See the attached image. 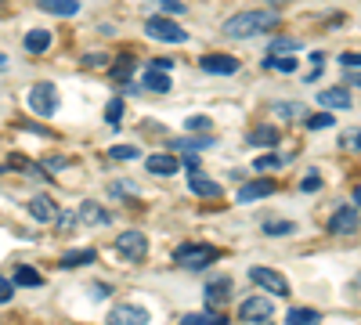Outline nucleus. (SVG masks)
<instances>
[{
  "mask_svg": "<svg viewBox=\"0 0 361 325\" xmlns=\"http://www.w3.org/2000/svg\"><path fill=\"white\" fill-rule=\"evenodd\" d=\"M209 127H214L209 116H188V120H185V130L188 134H209Z\"/></svg>",
  "mask_w": 361,
  "mask_h": 325,
  "instance_id": "nucleus-30",
  "label": "nucleus"
},
{
  "mask_svg": "<svg viewBox=\"0 0 361 325\" xmlns=\"http://www.w3.org/2000/svg\"><path fill=\"white\" fill-rule=\"evenodd\" d=\"M318 321H322V314L311 311V307H293L286 314V325H318Z\"/></svg>",
  "mask_w": 361,
  "mask_h": 325,
  "instance_id": "nucleus-25",
  "label": "nucleus"
},
{
  "mask_svg": "<svg viewBox=\"0 0 361 325\" xmlns=\"http://www.w3.org/2000/svg\"><path fill=\"white\" fill-rule=\"evenodd\" d=\"M264 69L289 76V73H296V58H289V54H267V58H264Z\"/></svg>",
  "mask_w": 361,
  "mask_h": 325,
  "instance_id": "nucleus-21",
  "label": "nucleus"
},
{
  "mask_svg": "<svg viewBox=\"0 0 361 325\" xmlns=\"http://www.w3.org/2000/svg\"><path fill=\"white\" fill-rule=\"evenodd\" d=\"M293 51H300V40H293V37H279L267 47V54H293Z\"/></svg>",
  "mask_w": 361,
  "mask_h": 325,
  "instance_id": "nucleus-29",
  "label": "nucleus"
},
{
  "mask_svg": "<svg viewBox=\"0 0 361 325\" xmlns=\"http://www.w3.org/2000/svg\"><path fill=\"white\" fill-rule=\"evenodd\" d=\"M90 260H94V250H80V253H66L58 264L62 268H80V264H90Z\"/></svg>",
  "mask_w": 361,
  "mask_h": 325,
  "instance_id": "nucleus-28",
  "label": "nucleus"
},
{
  "mask_svg": "<svg viewBox=\"0 0 361 325\" xmlns=\"http://www.w3.org/2000/svg\"><path fill=\"white\" fill-rule=\"evenodd\" d=\"M83 66H109V58H105V54H87Z\"/></svg>",
  "mask_w": 361,
  "mask_h": 325,
  "instance_id": "nucleus-41",
  "label": "nucleus"
},
{
  "mask_svg": "<svg viewBox=\"0 0 361 325\" xmlns=\"http://www.w3.org/2000/svg\"><path fill=\"white\" fill-rule=\"evenodd\" d=\"M51 47V33H47V29H29V33H25V51L29 54H44Z\"/></svg>",
  "mask_w": 361,
  "mask_h": 325,
  "instance_id": "nucleus-20",
  "label": "nucleus"
},
{
  "mask_svg": "<svg viewBox=\"0 0 361 325\" xmlns=\"http://www.w3.org/2000/svg\"><path fill=\"white\" fill-rule=\"evenodd\" d=\"M357 224H361V214L354 206H340V210L329 217V231L333 235H350V231H357Z\"/></svg>",
  "mask_w": 361,
  "mask_h": 325,
  "instance_id": "nucleus-10",
  "label": "nucleus"
},
{
  "mask_svg": "<svg viewBox=\"0 0 361 325\" xmlns=\"http://www.w3.org/2000/svg\"><path fill=\"white\" fill-rule=\"evenodd\" d=\"M279 127H271V123H260L257 130H250L246 134V145H253V149H275L279 145Z\"/></svg>",
  "mask_w": 361,
  "mask_h": 325,
  "instance_id": "nucleus-13",
  "label": "nucleus"
},
{
  "mask_svg": "<svg viewBox=\"0 0 361 325\" xmlns=\"http://www.w3.org/2000/svg\"><path fill=\"white\" fill-rule=\"evenodd\" d=\"M47 166H51V170H66L69 159H66V156H54V159H47Z\"/></svg>",
  "mask_w": 361,
  "mask_h": 325,
  "instance_id": "nucleus-44",
  "label": "nucleus"
},
{
  "mask_svg": "<svg viewBox=\"0 0 361 325\" xmlns=\"http://www.w3.org/2000/svg\"><path fill=\"white\" fill-rule=\"evenodd\" d=\"M282 163H286V156H275V152H271V156H260V159H257L253 166H257L260 173H267V170H279Z\"/></svg>",
  "mask_w": 361,
  "mask_h": 325,
  "instance_id": "nucleus-35",
  "label": "nucleus"
},
{
  "mask_svg": "<svg viewBox=\"0 0 361 325\" xmlns=\"http://www.w3.org/2000/svg\"><path fill=\"white\" fill-rule=\"evenodd\" d=\"M347 80H350V83H354V87H361V73H350V76H347Z\"/></svg>",
  "mask_w": 361,
  "mask_h": 325,
  "instance_id": "nucleus-48",
  "label": "nucleus"
},
{
  "mask_svg": "<svg viewBox=\"0 0 361 325\" xmlns=\"http://www.w3.org/2000/svg\"><path fill=\"white\" fill-rule=\"evenodd\" d=\"M279 22H282L279 11H238V15H231L224 22V37H231V40H253V37L271 33Z\"/></svg>",
  "mask_w": 361,
  "mask_h": 325,
  "instance_id": "nucleus-1",
  "label": "nucleus"
},
{
  "mask_svg": "<svg viewBox=\"0 0 361 325\" xmlns=\"http://www.w3.org/2000/svg\"><path fill=\"white\" fill-rule=\"evenodd\" d=\"M29 214H33V221H40V224H54L58 206H54L51 195H37V199H29Z\"/></svg>",
  "mask_w": 361,
  "mask_h": 325,
  "instance_id": "nucleus-14",
  "label": "nucleus"
},
{
  "mask_svg": "<svg viewBox=\"0 0 361 325\" xmlns=\"http://www.w3.org/2000/svg\"><path fill=\"white\" fill-rule=\"evenodd\" d=\"M145 33L152 37V40H163V44H185L188 40L185 25H177L173 18H148L145 22Z\"/></svg>",
  "mask_w": 361,
  "mask_h": 325,
  "instance_id": "nucleus-3",
  "label": "nucleus"
},
{
  "mask_svg": "<svg viewBox=\"0 0 361 325\" xmlns=\"http://www.w3.org/2000/svg\"><path fill=\"white\" fill-rule=\"evenodd\" d=\"M145 91L166 94V91H170V73H163V69H152V66H148V73H145Z\"/></svg>",
  "mask_w": 361,
  "mask_h": 325,
  "instance_id": "nucleus-19",
  "label": "nucleus"
},
{
  "mask_svg": "<svg viewBox=\"0 0 361 325\" xmlns=\"http://www.w3.org/2000/svg\"><path fill=\"white\" fill-rule=\"evenodd\" d=\"M188 188H192L199 199H221V185H217V181H209V177H202L199 170L188 173Z\"/></svg>",
  "mask_w": 361,
  "mask_h": 325,
  "instance_id": "nucleus-15",
  "label": "nucleus"
},
{
  "mask_svg": "<svg viewBox=\"0 0 361 325\" xmlns=\"http://www.w3.org/2000/svg\"><path fill=\"white\" fill-rule=\"evenodd\" d=\"M112 192H116V195H127V192H134V185H130V181H116Z\"/></svg>",
  "mask_w": 361,
  "mask_h": 325,
  "instance_id": "nucleus-45",
  "label": "nucleus"
},
{
  "mask_svg": "<svg viewBox=\"0 0 361 325\" xmlns=\"http://www.w3.org/2000/svg\"><path fill=\"white\" fill-rule=\"evenodd\" d=\"M80 221H83V224H94V228H98V224H109L112 217H109V210H105V206H98L94 199H87V202L80 206Z\"/></svg>",
  "mask_w": 361,
  "mask_h": 325,
  "instance_id": "nucleus-17",
  "label": "nucleus"
},
{
  "mask_svg": "<svg viewBox=\"0 0 361 325\" xmlns=\"http://www.w3.org/2000/svg\"><path fill=\"white\" fill-rule=\"evenodd\" d=\"M105 120H109V127H119V120H123V98H112V102H109Z\"/></svg>",
  "mask_w": 361,
  "mask_h": 325,
  "instance_id": "nucleus-32",
  "label": "nucleus"
},
{
  "mask_svg": "<svg viewBox=\"0 0 361 325\" xmlns=\"http://www.w3.org/2000/svg\"><path fill=\"white\" fill-rule=\"evenodd\" d=\"M275 314V300H264V297H246L238 304V318L243 321H267Z\"/></svg>",
  "mask_w": 361,
  "mask_h": 325,
  "instance_id": "nucleus-9",
  "label": "nucleus"
},
{
  "mask_svg": "<svg viewBox=\"0 0 361 325\" xmlns=\"http://www.w3.org/2000/svg\"><path fill=\"white\" fill-rule=\"evenodd\" d=\"M54 224H58V231H73V228L80 224V214H73V210H58Z\"/></svg>",
  "mask_w": 361,
  "mask_h": 325,
  "instance_id": "nucleus-34",
  "label": "nucleus"
},
{
  "mask_svg": "<svg viewBox=\"0 0 361 325\" xmlns=\"http://www.w3.org/2000/svg\"><path fill=\"white\" fill-rule=\"evenodd\" d=\"M343 145H347V149H357V152H361V130H354V134H343Z\"/></svg>",
  "mask_w": 361,
  "mask_h": 325,
  "instance_id": "nucleus-39",
  "label": "nucleus"
},
{
  "mask_svg": "<svg viewBox=\"0 0 361 325\" xmlns=\"http://www.w3.org/2000/svg\"><path fill=\"white\" fill-rule=\"evenodd\" d=\"M318 105L333 112V109H350L354 102H350V94L343 91V87H329V91H322V94H318Z\"/></svg>",
  "mask_w": 361,
  "mask_h": 325,
  "instance_id": "nucleus-16",
  "label": "nucleus"
},
{
  "mask_svg": "<svg viewBox=\"0 0 361 325\" xmlns=\"http://www.w3.org/2000/svg\"><path fill=\"white\" fill-rule=\"evenodd\" d=\"M145 166H148V173H156V177H173L180 170V163L173 156H148Z\"/></svg>",
  "mask_w": 361,
  "mask_h": 325,
  "instance_id": "nucleus-18",
  "label": "nucleus"
},
{
  "mask_svg": "<svg viewBox=\"0 0 361 325\" xmlns=\"http://www.w3.org/2000/svg\"><path fill=\"white\" fill-rule=\"evenodd\" d=\"M116 250H119V257L123 260H130V264H141L145 257H148V239L141 231H123L116 239Z\"/></svg>",
  "mask_w": 361,
  "mask_h": 325,
  "instance_id": "nucleus-5",
  "label": "nucleus"
},
{
  "mask_svg": "<svg viewBox=\"0 0 361 325\" xmlns=\"http://www.w3.org/2000/svg\"><path fill=\"white\" fill-rule=\"evenodd\" d=\"M340 66H350V69H354V66H361V54H350V51H347V54H340Z\"/></svg>",
  "mask_w": 361,
  "mask_h": 325,
  "instance_id": "nucleus-40",
  "label": "nucleus"
},
{
  "mask_svg": "<svg viewBox=\"0 0 361 325\" xmlns=\"http://www.w3.org/2000/svg\"><path fill=\"white\" fill-rule=\"evenodd\" d=\"M267 195H275V181H264V177H260V181L243 185V188L235 192L238 202H257V199H267Z\"/></svg>",
  "mask_w": 361,
  "mask_h": 325,
  "instance_id": "nucleus-12",
  "label": "nucleus"
},
{
  "mask_svg": "<svg viewBox=\"0 0 361 325\" xmlns=\"http://www.w3.org/2000/svg\"><path fill=\"white\" fill-rule=\"evenodd\" d=\"M0 69H8V54L4 51H0Z\"/></svg>",
  "mask_w": 361,
  "mask_h": 325,
  "instance_id": "nucleus-49",
  "label": "nucleus"
},
{
  "mask_svg": "<svg viewBox=\"0 0 361 325\" xmlns=\"http://www.w3.org/2000/svg\"><path fill=\"white\" fill-rule=\"evenodd\" d=\"M37 4L44 11H51V15H66V18L80 11V0H37Z\"/></svg>",
  "mask_w": 361,
  "mask_h": 325,
  "instance_id": "nucleus-23",
  "label": "nucleus"
},
{
  "mask_svg": "<svg viewBox=\"0 0 361 325\" xmlns=\"http://www.w3.org/2000/svg\"><path fill=\"white\" fill-rule=\"evenodd\" d=\"M44 278L33 271V268H25V264H18V268H15V286H29V289H37Z\"/></svg>",
  "mask_w": 361,
  "mask_h": 325,
  "instance_id": "nucleus-27",
  "label": "nucleus"
},
{
  "mask_svg": "<svg viewBox=\"0 0 361 325\" xmlns=\"http://www.w3.org/2000/svg\"><path fill=\"white\" fill-rule=\"evenodd\" d=\"M15 297V282L11 278H4V275H0V304H8Z\"/></svg>",
  "mask_w": 361,
  "mask_h": 325,
  "instance_id": "nucleus-38",
  "label": "nucleus"
},
{
  "mask_svg": "<svg viewBox=\"0 0 361 325\" xmlns=\"http://www.w3.org/2000/svg\"><path fill=\"white\" fill-rule=\"evenodd\" d=\"M267 4H275V8H279V4H289V0H267Z\"/></svg>",
  "mask_w": 361,
  "mask_h": 325,
  "instance_id": "nucleus-50",
  "label": "nucleus"
},
{
  "mask_svg": "<svg viewBox=\"0 0 361 325\" xmlns=\"http://www.w3.org/2000/svg\"><path fill=\"white\" fill-rule=\"evenodd\" d=\"M127 76H130V66H127V62H119V66L112 69V80H127Z\"/></svg>",
  "mask_w": 361,
  "mask_h": 325,
  "instance_id": "nucleus-42",
  "label": "nucleus"
},
{
  "mask_svg": "<svg viewBox=\"0 0 361 325\" xmlns=\"http://www.w3.org/2000/svg\"><path fill=\"white\" fill-rule=\"evenodd\" d=\"M264 231H267V235H293L296 224H293V221H267Z\"/></svg>",
  "mask_w": 361,
  "mask_h": 325,
  "instance_id": "nucleus-36",
  "label": "nucleus"
},
{
  "mask_svg": "<svg viewBox=\"0 0 361 325\" xmlns=\"http://www.w3.org/2000/svg\"><path fill=\"white\" fill-rule=\"evenodd\" d=\"M199 69L209 73V76H235L238 69H243V62L231 54H202L199 58Z\"/></svg>",
  "mask_w": 361,
  "mask_h": 325,
  "instance_id": "nucleus-8",
  "label": "nucleus"
},
{
  "mask_svg": "<svg viewBox=\"0 0 361 325\" xmlns=\"http://www.w3.org/2000/svg\"><path fill=\"white\" fill-rule=\"evenodd\" d=\"M228 293H231V278H217V282L206 286V300H209V304H224Z\"/></svg>",
  "mask_w": 361,
  "mask_h": 325,
  "instance_id": "nucleus-26",
  "label": "nucleus"
},
{
  "mask_svg": "<svg viewBox=\"0 0 361 325\" xmlns=\"http://www.w3.org/2000/svg\"><path fill=\"white\" fill-rule=\"evenodd\" d=\"M304 123H307V130H325V127H336V120H333V112H329V109H325V112H318V116H307Z\"/></svg>",
  "mask_w": 361,
  "mask_h": 325,
  "instance_id": "nucleus-31",
  "label": "nucleus"
},
{
  "mask_svg": "<svg viewBox=\"0 0 361 325\" xmlns=\"http://www.w3.org/2000/svg\"><path fill=\"white\" fill-rule=\"evenodd\" d=\"M250 278H253L260 289L275 293V297H289V282H286V275L275 271V268H264V264H257V268H250Z\"/></svg>",
  "mask_w": 361,
  "mask_h": 325,
  "instance_id": "nucleus-6",
  "label": "nucleus"
},
{
  "mask_svg": "<svg viewBox=\"0 0 361 325\" xmlns=\"http://www.w3.org/2000/svg\"><path fill=\"white\" fill-rule=\"evenodd\" d=\"M354 202H357V206H361V188H357V192H354Z\"/></svg>",
  "mask_w": 361,
  "mask_h": 325,
  "instance_id": "nucleus-51",
  "label": "nucleus"
},
{
  "mask_svg": "<svg viewBox=\"0 0 361 325\" xmlns=\"http://www.w3.org/2000/svg\"><path fill=\"white\" fill-rule=\"evenodd\" d=\"M109 156H112V159H119V163H127V159H137L141 152L134 149V145H112V149H109Z\"/></svg>",
  "mask_w": 361,
  "mask_h": 325,
  "instance_id": "nucleus-33",
  "label": "nucleus"
},
{
  "mask_svg": "<svg viewBox=\"0 0 361 325\" xmlns=\"http://www.w3.org/2000/svg\"><path fill=\"white\" fill-rule=\"evenodd\" d=\"M296 188L311 195V192H318V188H322V177H318V173H307V177H304V181H300Z\"/></svg>",
  "mask_w": 361,
  "mask_h": 325,
  "instance_id": "nucleus-37",
  "label": "nucleus"
},
{
  "mask_svg": "<svg viewBox=\"0 0 361 325\" xmlns=\"http://www.w3.org/2000/svg\"><path fill=\"white\" fill-rule=\"evenodd\" d=\"M180 325H228V318L217 311H192V314H185Z\"/></svg>",
  "mask_w": 361,
  "mask_h": 325,
  "instance_id": "nucleus-24",
  "label": "nucleus"
},
{
  "mask_svg": "<svg viewBox=\"0 0 361 325\" xmlns=\"http://www.w3.org/2000/svg\"><path fill=\"white\" fill-rule=\"evenodd\" d=\"M214 260H217V250L206 246V243H185V246L173 250V264L185 271H206Z\"/></svg>",
  "mask_w": 361,
  "mask_h": 325,
  "instance_id": "nucleus-2",
  "label": "nucleus"
},
{
  "mask_svg": "<svg viewBox=\"0 0 361 325\" xmlns=\"http://www.w3.org/2000/svg\"><path fill=\"white\" fill-rule=\"evenodd\" d=\"M185 166H188V173H192V170H199V159H195V156H185Z\"/></svg>",
  "mask_w": 361,
  "mask_h": 325,
  "instance_id": "nucleus-47",
  "label": "nucleus"
},
{
  "mask_svg": "<svg viewBox=\"0 0 361 325\" xmlns=\"http://www.w3.org/2000/svg\"><path fill=\"white\" fill-rule=\"evenodd\" d=\"M148 321H152V314L141 304H116L105 318V325H148Z\"/></svg>",
  "mask_w": 361,
  "mask_h": 325,
  "instance_id": "nucleus-7",
  "label": "nucleus"
},
{
  "mask_svg": "<svg viewBox=\"0 0 361 325\" xmlns=\"http://www.w3.org/2000/svg\"><path fill=\"white\" fill-rule=\"evenodd\" d=\"M29 109H33L37 116H44V120H51V116L58 112L54 83H33V91H29Z\"/></svg>",
  "mask_w": 361,
  "mask_h": 325,
  "instance_id": "nucleus-4",
  "label": "nucleus"
},
{
  "mask_svg": "<svg viewBox=\"0 0 361 325\" xmlns=\"http://www.w3.org/2000/svg\"><path fill=\"white\" fill-rule=\"evenodd\" d=\"M152 69H163V73H166V69H173V62H170V58H156Z\"/></svg>",
  "mask_w": 361,
  "mask_h": 325,
  "instance_id": "nucleus-46",
  "label": "nucleus"
},
{
  "mask_svg": "<svg viewBox=\"0 0 361 325\" xmlns=\"http://www.w3.org/2000/svg\"><path fill=\"white\" fill-rule=\"evenodd\" d=\"M214 145H217L214 134H185V137H173L170 149H177V152H202V149H214Z\"/></svg>",
  "mask_w": 361,
  "mask_h": 325,
  "instance_id": "nucleus-11",
  "label": "nucleus"
},
{
  "mask_svg": "<svg viewBox=\"0 0 361 325\" xmlns=\"http://www.w3.org/2000/svg\"><path fill=\"white\" fill-rule=\"evenodd\" d=\"M275 116L279 120H307V105L304 102H282V105H275Z\"/></svg>",
  "mask_w": 361,
  "mask_h": 325,
  "instance_id": "nucleus-22",
  "label": "nucleus"
},
{
  "mask_svg": "<svg viewBox=\"0 0 361 325\" xmlns=\"http://www.w3.org/2000/svg\"><path fill=\"white\" fill-rule=\"evenodd\" d=\"M159 4L170 11V15H177V11H185V4H180V0H159Z\"/></svg>",
  "mask_w": 361,
  "mask_h": 325,
  "instance_id": "nucleus-43",
  "label": "nucleus"
}]
</instances>
